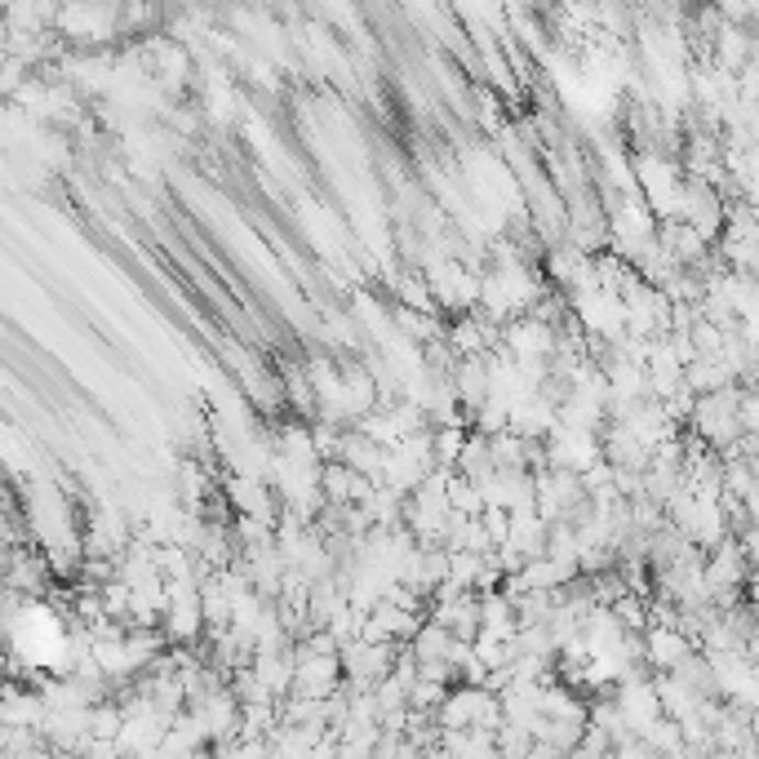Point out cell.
Segmentation results:
<instances>
[{
	"label": "cell",
	"mask_w": 759,
	"mask_h": 759,
	"mask_svg": "<svg viewBox=\"0 0 759 759\" xmlns=\"http://www.w3.org/2000/svg\"><path fill=\"white\" fill-rule=\"evenodd\" d=\"M648 658H654L658 667H680L689 658V639H680L671 630H658L654 639H648Z\"/></svg>",
	"instance_id": "6da1fadb"
}]
</instances>
